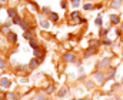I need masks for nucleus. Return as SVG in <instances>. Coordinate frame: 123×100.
<instances>
[{"label":"nucleus","mask_w":123,"mask_h":100,"mask_svg":"<svg viewBox=\"0 0 123 100\" xmlns=\"http://www.w3.org/2000/svg\"><path fill=\"white\" fill-rule=\"evenodd\" d=\"M63 60L66 62V63H76V56L73 54V53H64L63 54Z\"/></svg>","instance_id":"obj_1"},{"label":"nucleus","mask_w":123,"mask_h":100,"mask_svg":"<svg viewBox=\"0 0 123 100\" xmlns=\"http://www.w3.org/2000/svg\"><path fill=\"white\" fill-rule=\"evenodd\" d=\"M42 60H43L42 57H34V59H32V60H30V63H29V67H30V69L37 67V66L42 63Z\"/></svg>","instance_id":"obj_2"},{"label":"nucleus","mask_w":123,"mask_h":100,"mask_svg":"<svg viewBox=\"0 0 123 100\" xmlns=\"http://www.w3.org/2000/svg\"><path fill=\"white\" fill-rule=\"evenodd\" d=\"M10 85H12L10 79H7V77H2V79H0V87L7 89V87H10Z\"/></svg>","instance_id":"obj_3"},{"label":"nucleus","mask_w":123,"mask_h":100,"mask_svg":"<svg viewBox=\"0 0 123 100\" xmlns=\"http://www.w3.org/2000/svg\"><path fill=\"white\" fill-rule=\"evenodd\" d=\"M93 77H95L99 83H103V81H104V74H103V72H100V70H96V72L93 73Z\"/></svg>","instance_id":"obj_4"},{"label":"nucleus","mask_w":123,"mask_h":100,"mask_svg":"<svg viewBox=\"0 0 123 100\" xmlns=\"http://www.w3.org/2000/svg\"><path fill=\"white\" fill-rule=\"evenodd\" d=\"M109 64H110V59H107V57H106V59H103L102 62H99V63H97V67H99V69H102V67H107Z\"/></svg>","instance_id":"obj_5"},{"label":"nucleus","mask_w":123,"mask_h":100,"mask_svg":"<svg viewBox=\"0 0 123 100\" xmlns=\"http://www.w3.org/2000/svg\"><path fill=\"white\" fill-rule=\"evenodd\" d=\"M7 39H9L12 43H16V42H17V35H16V33H13V31H9V33H7Z\"/></svg>","instance_id":"obj_6"},{"label":"nucleus","mask_w":123,"mask_h":100,"mask_svg":"<svg viewBox=\"0 0 123 100\" xmlns=\"http://www.w3.org/2000/svg\"><path fill=\"white\" fill-rule=\"evenodd\" d=\"M49 20H50V22H57V20H59V16H57V13H55V12H50V13H49Z\"/></svg>","instance_id":"obj_7"},{"label":"nucleus","mask_w":123,"mask_h":100,"mask_svg":"<svg viewBox=\"0 0 123 100\" xmlns=\"http://www.w3.org/2000/svg\"><path fill=\"white\" fill-rule=\"evenodd\" d=\"M122 6V0H112L110 2V7H113V9H119Z\"/></svg>","instance_id":"obj_8"},{"label":"nucleus","mask_w":123,"mask_h":100,"mask_svg":"<svg viewBox=\"0 0 123 100\" xmlns=\"http://www.w3.org/2000/svg\"><path fill=\"white\" fill-rule=\"evenodd\" d=\"M110 22H112L113 24H119V23H120L119 16H116V14H110Z\"/></svg>","instance_id":"obj_9"},{"label":"nucleus","mask_w":123,"mask_h":100,"mask_svg":"<svg viewBox=\"0 0 123 100\" xmlns=\"http://www.w3.org/2000/svg\"><path fill=\"white\" fill-rule=\"evenodd\" d=\"M95 53H96V49H95V47H89V50H86L84 56H86V57H90V56L95 54Z\"/></svg>","instance_id":"obj_10"},{"label":"nucleus","mask_w":123,"mask_h":100,"mask_svg":"<svg viewBox=\"0 0 123 100\" xmlns=\"http://www.w3.org/2000/svg\"><path fill=\"white\" fill-rule=\"evenodd\" d=\"M32 100H47V97H46V94H42V93H37L36 96H34Z\"/></svg>","instance_id":"obj_11"},{"label":"nucleus","mask_w":123,"mask_h":100,"mask_svg":"<svg viewBox=\"0 0 123 100\" xmlns=\"http://www.w3.org/2000/svg\"><path fill=\"white\" fill-rule=\"evenodd\" d=\"M53 90H55V85H53V83H50V85L46 87V94H52Z\"/></svg>","instance_id":"obj_12"},{"label":"nucleus","mask_w":123,"mask_h":100,"mask_svg":"<svg viewBox=\"0 0 123 100\" xmlns=\"http://www.w3.org/2000/svg\"><path fill=\"white\" fill-rule=\"evenodd\" d=\"M23 36H24V39L32 40V39H33V33H32V30H27V31H24V33H23Z\"/></svg>","instance_id":"obj_13"},{"label":"nucleus","mask_w":123,"mask_h":100,"mask_svg":"<svg viewBox=\"0 0 123 100\" xmlns=\"http://www.w3.org/2000/svg\"><path fill=\"white\" fill-rule=\"evenodd\" d=\"M57 94H59V97H66L67 96V87H62Z\"/></svg>","instance_id":"obj_14"},{"label":"nucleus","mask_w":123,"mask_h":100,"mask_svg":"<svg viewBox=\"0 0 123 100\" xmlns=\"http://www.w3.org/2000/svg\"><path fill=\"white\" fill-rule=\"evenodd\" d=\"M13 23H14V24H17V26H22L23 20L19 17V16H16V17H13Z\"/></svg>","instance_id":"obj_15"},{"label":"nucleus","mask_w":123,"mask_h":100,"mask_svg":"<svg viewBox=\"0 0 123 100\" xmlns=\"http://www.w3.org/2000/svg\"><path fill=\"white\" fill-rule=\"evenodd\" d=\"M99 44H100V42H99V40H95V39L89 42V46H90V47H95V49H96Z\"/></svg>","instance_id":"obj_16"},{"label":"nucleus","mask_w":123,"mask_h":100,"mask_svg":"<svg viewBox=\"0 0 123 100\" xmlns=\"http://www.w3.org/2000/svg\"><path fill=\"white\" fill-rule=\"evenodd\" d=\"M29 44H30V47H32L33 50H36V49L39 47V46H37V43H36V40H33V39H32V40H29Z\"/></svg>","instance_id":"obj_17"},{"label":"nucleus","mask_w":123,"mask_h":100,"mask_svg":"<svg viewBox=\"0 0 123 100\" xmlns=\"http://www.w3.org/2000/svg\"><path fill=\"white\" fill-rule=\"evenodd\" d=\"M7 14L10 16V17H16V16H17V12H16L14 9H9V10H7Z\"/></svg>","instance_id":"obj_18"},{"label":"nucleus","mask_w":123,"mask_h":100,"mask_svg":"<svg viewBox=\"0 0 123 100\" xmlns=\"http://www.w3.org/2000/svg\"><path fill=\"white\" fill-rule=\"evenodd\" d=\"M20 27H22V29H23V30H24V31H27V30H30V24H29V23H27V22H23V23H22V26H20Z\"/></svg>","instance_id":"obj_19"},{"label":"nucleus","mask_w":123,"mask_h":100,"mask_svg":"<svg viewBox=\"0 0 123 100\" xmlns=\"http://www.w3.org/2000/svg\"><path fill=\"white\" fill-rule=\"evenodd\" d=\"M6 97H7V99H12V100H14V99H17L19 96H17L16 93H6Z\"/></svg>","instance_id":"obj_20"},{"label":"nucleus","mask_w":123,"mask_h":100,"mask_svg":"<svg viewBox=\"0 0 123 100\" xmlns=\"http://www.w3.org/2000/svg\"><path fill=\"white\" fill-rule=\"evenodd\" d=\"M40 26H42L43 29H49V27H50V24H49L47 20H42V22H40Z\"/></svg>","instance_id":"obj_21"},{"label":"nucleus","mask_w":123,"mask_h":100,"mask_svg":"<svg viewBox=\"0 0 123 100\" xmlns=\"http://www.w3.org/2000/svg\"><path fill=\"white\" fill-rule=\"evenodd\" d=\"M43 54V50L40 49V47H37L36 50H34V56H36V57H39V56H42Z\"/></svg>","instance_id":"obj_22"},{"label":"nucleus","mask_w":123,"mask_h":100,"mask_svg":"<svg viewBox=\"0 0 123 100\" xmlns=\"http://www.w3.org/2000/svg\"><path fill=\"white\" fill-rule=\"evenodd\" d=\"M95 24L97 26V27H102V24H103V22H102V17H100V16H99V17L95 20Z\"/></svg>","instance_id":"obj_23"},{"label":"nucleus","mask_w":123,"mask_h":100,"mask_svg":"<svg viewBox=\"0 0 123 100\" xmlns=\"http://www.w3.org/2000/svg\"><path fill=\"white\" fill-rule=\"evenodd\" d=\"M70 17H72L73 20H75V19H79V12H76V10H75V12H72V14H70Z\"/></svg>","instance_id":"obj_24"},{"label":"nucleus","mask_w":123,"mask_h":100,"mask_svg":"<svg viewBox=\"0 0 123 100\" xmlns=\"http://www.w3.org/2000/svg\"><path fill=\"white\" fill-rule=\"evenodd\" d=\"M70 3H72L73 7H79V6H80V0H72Z\"/></svg>","instance_id":"obj_25"},{"label":"nucleus","mask_w":123,"mask_h":100,"mask_svg":"<svg viewBox=\"0 0 123 100\" xmlns=\"http://www.w3.org/2000/svg\"><path fill=\"white\" fill-rule=\"evenodd\" d=\"M27 69H29V66H22V64L17 66V70H20V72H26Z\"/></svg>","instance_id":"obj_26"},{"label":"nucleus","mask_w":123,"mask_h":100,"mask_svg":"<svg viewBox=\"0 0 123 100\" xmlns=\"http://www.w3.org/2000/svg\"><path fill=\"white\" fill-rule=\"evenodd\" d=\"M107 29H102V31H100V37H106V35H107Z\"/></svg>","instance_id":"obj_27"},{"label":"nucleus","mask_w":123,"mask_h":100,"mask_svg":"<svg viewBox=\"0 0 123 100\" xmlns=\"http://www.w3.org/2000/svg\"><path fill=\"white\" fill-rule=\"evenodd\" d=\"M83 9H84V10H90V9H93V4H92V3H86V4L83 6Z\"/></svg>","instance_id":"obj_28"},{"label":"nucleus","mask_w":123,"mask_h":100,"mask_svg":"<svg viewBox=\"0 0 123 100\" xmlns=\"http://www.w3.org/2000/svg\"><path fill=\"white\" fill-rule=\"evenodd\" d=\"M9 26H10L9 23H7V24H4V26H2V31H4V33H9Z\"/></svg>","instance_id":"obj_29"},{"label":"nucleus","mask_w":123,"mask_h":100,"mask_svg":"<svg viewBox=\"0 0 123 100\" xmlns=\"http://www.w3.org/2000/svg\"><path fill=\"white\" fill-rule=\"evenodd\" d=\"M4 67H6V62H4V59H0V69L3 70Z\"/></svg>","instance_id":"obj_30"},{"label":"nucleus","mask_w":123,"mask_h":100,"mask_svg":"<svg viewBox=\"0 0 123 100\" xmlns=\"http://www.w3.org/2000/svg\"><path fill=\"white\" fill-rule=\"evenodd\" d=\"M103 43L107 44V46H112V40H109L107 37H103Z\"/></svg>","instance_id":"obj_31"},{"label":"nucleus","mask_w":123,"mask_h":100,"mask_svg":"<svg viewBox=\"0 0 123 100\" xmlns=\"http://www.w3.org/2000/svg\"><path fill=\"white\" fill-rule=\"evenodd\" d=\"M110 70H112V72L109 73V79H113V76L116 74V70H115V69H110Z\"/></svg>","instance_id":"obj_32"},{"label":"nucleus","mask_w":123,"mask_h":100,"mask_svg":"<svg viewBox=\"0 0 123 100\" xmlns=\"http://www.w3.org/2000/svg\"><path fill=\"white\" fill-rule=\"evenodd\" d=\"M42 12H44V13H47V14H49V13H50V9H49V7H43V9H42Z\"/></svg>","instance_id":"obj_33"},{"label":"nucleus","mask_w":123,"mask_h":100,"mask_svg":"<svg viewBox=\"0 0 123 100\" xmlns=\"http://www.w3.org/2000/svg\"><path fill=\"white\" fill-rule=\"evenodd\" d=\"M60 6H62V7H63V9H66V7H67V3H66V2H64V0H63V2H62V3H60Z\"/></svg>","instance_id":"obj_34"},{"label":"nucleus","mask_w":123,"mask_h":100,"mask_svg":"<svg viewBox=\"0 0 123 100\" xmlns=\"http://www.w3.org/2000/svg\"><path fill=\"white\" fill-rule=\"evenodd\" d=\"M87 87H93V83H92V80H89V81H87Z\"/></svg>","instance_id":"obj_35"},{"label":"nucleus","mask_w":123,"mask_h":100,"mask_svg":"<svg viewBox=\"0 0 123 100\" xmlns=\"http://www.w3.org/2000/svg\"><path fill=\"white\" fill-rule=\"evenodd\" d=\"M122 85H123V77H122Z\"/></svg>","instance_id":"obj_36"},{"label":"nucleus","mask_w":123,"mask_h":100,"mask_svg":"<svg viewBox=\"0 0 123 100\" xmlns=\"http://www.w3.org/2000/svg\"><path fill=\"white\" fill-rule=\"evenodd\" d=\"M122 30H123V23H122Z\"/></svg>","instance_id":"obj_37"},{"label":"nucleus","mask_w":123,"mask_h":100,"mask_svg":"<svg viewBox=\"0 0 123 100\" xmlns=\"http://www.w3.org/2000/svg\"><path fill=\"white\" fill-rule=\"evenodd\" d=\"M0 2H6V0H0Z\"/></svg>","instance_id":"obj_38"},{"label":"nucleus","mask_w":123,"mask_h":100,"mask_svg":"<svg viewBox=\"0 0 123 100\" xmlns=\"http://www.w3.org/2000/svg\"><path fill=\"white\" fill-rule=\"evenodd\" d=\"M0 100H3V99H2V97H0Z\"/></svg>","instance_id":"obj_39"},{"label":"nucleus","mask_w":123,"mask_h":100,"mask_svg":"<svg viewBox=\"0 0 123 100\" xmlns=\"http://www.w3.org/2000/svg\"><path fill=\"white\" fill-rule=\"evenodd\" d=\"M122 42H123V37H122Z\"/></svg>","instance_id":"obj_40"}]
</instances>
